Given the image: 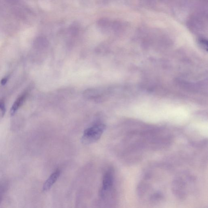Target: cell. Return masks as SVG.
<instances>
[{"label": "cell", "instance_id": "8992f818", "mask_svg": "<svg viewBox=\"0 0 208 208\" xmlns=\"http://www.w3.org/2000/svg\"><path fill=\"white\" fill-rule=\"evenodd\" d=\"M0 109L2 111V115L4 116L6 111L5 104L4 101H0Z\"/></svg>", "mask_w": 208, "mask_h": 208}, {"label": "cell", "instance_id": "7a4b0ae2", "mask_svg": "<svg viewBox=\"0 0 208 208\" xmlns=\"http://www.w3.org/2000/svg\"><path fill=\"white\" fill-rule=\"evenodd\" d=\"M114 182V173L111 169L107 171L103 176L102 196H104L106 192H108L112 187Z\"/></svg>", "mask_w": 208, "mask_h": 208}, {"label": "cell", "instance_id": "6da1fadb", "mask_svg": "<svg viewBox=\"0 0 208 208\" xmlns=\"http://www.w3.org/2000/svg\"><path fill=\"white\" fill-rule=\"evenodd\" d=\"M106 128L104 124L96 125L87 128L84 131L81 142L84 144H90L99 140Z\"/></svg>", "mask_w": 208, "mask_h": 208}, {"label": "cell", "instance_id": "ba28073f", "mask_svg": "<svg viewBox=\"0 0 208 208\" xmlns=\"http://www.w3.org/2000/svg\"><path fill=\"white\" fill-rule=\"evenodd\" d=\"M2 198V189H0V202Z\"/></svg>", "mask_w": 208, "mask_h": 208}, {"label": "cell", "instance_id": "5b68a950", "mask_svg": "<svg viewBox=\"0 0 208 208\" xmlns=\"http://www.w3.org/2000/svg\"><path fill=\"white\" fill-rule=\"evenodd\" d=\"M109 24V21L106 19H100L98 22V25L102 27H106Z\"/></svg>", "mask_w": 208, "mask_h": 208}, {"label": "cell", "instance_id": "52a82bcc", "mask_svg": "<svg viewBox=\"0 0 208 208\" xmlns=\"http://www.w3.org/2000/svg\"><path fill=\"white\" fill-rule=\"evenodd\" d=\"M8 81V79L6 78H3L1 81V84L2 85H5Z\"/></svg>", "mask_w": 208, "mask_h": 208}, {"label": "cell", "instance_id": "3957f363", "mask_svg": "<svg viewBox=\"0 0 208 208\" xmlns=\"http://www.w3.org/2000/svg\"><path fill=\"white\" fill-rule=\"evenodd\" d=\"M60 174L61 171L60 169H56L54 172L44 183L43 187V191L46 192L50 189L53 185L57 181Z\"/></svg>", "mask_w": 208, "mask_h": 208}, {"label": "cell", "instance_id": "277c9868", "mask_svg": "<svg viewBox=\"0 0 208 208\" xmlns=\"http://www.w3.org/2000/svg\"><path fill=\"white\" fill-rule=\"evenodd\" d=\"M25 97H26V95H22L21 97H19L13 104L10 110V114L12 116H13L15 114V112L17 111L19 107L23 104L25 101Z\"/></svg>", "mask_w": 208, "mask_h": 208}]
</instances>
